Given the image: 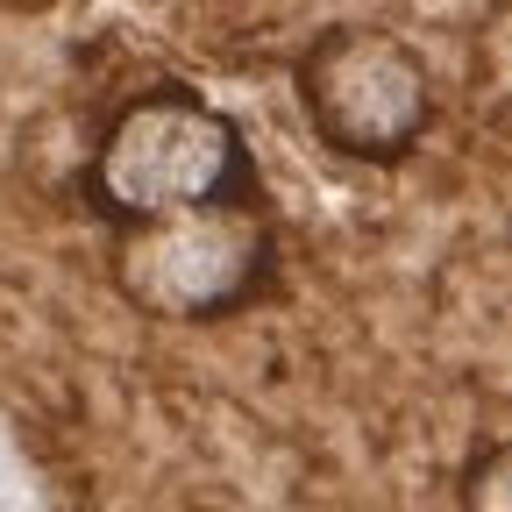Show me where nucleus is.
<instances>
[{"mask_svg":"<svg viewBox=\"0 0 512 512\" xmlns=\"http://www.w3.org/2000/svg\"><path fill=\"white\" fill-rule=\"evenodd\" d=\"M292 93L313 143L363 171H399L427 143L434 107H441L420 43H406L384 22L313 29L292 57Z\"/></svg>","mask_w":512,"mask_h":512,"instance_id":"obj_3","label":"nucleus"},{"mask_svg":"<svg viewBox=\"0 0 512 512\" xmlns=\"http://www.w3.org/2000/svg\"><path fill=\"white\" fill-rule=\"evenodd\" d=\"M256 192H264V171H256L242 121L185 79H157L114 100L79 164V200L107 228H143L171 214L256 200Z\"/></svg>","mask_w":512,"mask_h":512,"instance_id":"obj_1","label":"nucleus"},{"mask_svg":"<svg viewBox=\"0 0 512 512\" xmlns=\"http://www.w3.org/2000/svg\"><path fill=\"white\" fill-rule=\"evenodd\" d=\"M456 512H512V441H477L456 477Z\"/></svg>","mask_w":512,"mask_h":512,"instance_id":"obj_4","label":"nucleus"},{"mask_svg":"<svg viewBox=\"0 0 512 512\" xmlns=\"http://www.w3.org/2000/svg\"><path fill=\"white\" fill-rule=\"evenodd\" d=\"M285 278V228L271 192L107 235V285L157 328H214L264 306Z\"/></svg>","mask_w":512,"mask_h":512,"instance_id":"obj_2","label":"nucleus"}]
</instances>
